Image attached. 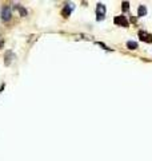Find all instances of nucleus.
I'll return each mask as SVG.
<instances>
[{
  "instance_id": "2",
  "label": "nucleus",
  "mask_w": 152,
  "mask_h": 161,
  "mask_svg": "<svg viewBox=\"0 0 152 161\" xmlns=\"http://www.w3.org/2000/svg\"><path fill=\"white\" fill-rule=\"evenodd\" d=\"M11 8L9 7H4L3 9H2V19L4 20V22H8L9 19H11Z\"/></svg>"
},
{
  "instance_id": "7",
  "label": "nucleus",
  "mask_w": 152,
  "mask_h": 161,
  "mask_svg": "<svg viewBox=\"0 0 152 161\" xmlns=\"http://www.w3.org/2000/svg\"><path fill=\"white\" fill-rule=\"evenodd\" d=\"M127 47L129 50H136L138 48V43L134 42V40H129V42H127Z\"/></svg>"
},
{
  "instance_id": "1",
  "label": "nucleus",
  "mask_w": 152,
  "mask_h": 161,
  "mask_svg": "<svg viewBox=\"0 0 152 161\" xmlns=\"http://www.w3.org/2000/svg\"><path fill=\"white\" fill-rule=\"evenodd\" d=\"M105 12H107V9H105V6H104V4L98 3V6H96V19H98L99 22H100L101 19H104Z\"/></svg>"
},
{
  "instance_id": "3",
  "label": "nucleus",
  "mask_w": 152,
  "mask_h": 161,
  "mask_svg": "<svg viewBox=\"0 0 152 161\" xmlns=\"http://www.w3.org/2000/svg\"><path fill=\"white\" fill-rule=\"evenodd\" d=\"M115 24L121 27H128V20H127L124 16H116L115 18Z\"/></svg>"
},
{
  "instance_id": "8",
  "label": "nucleus",
  "mask_w": 152,
  "mask_h": 161,
  "mask_svg": "<svg viewBox=\"0 0 152 161\" xmlns=\"http://www.w3.org/2000/svg\"><path fill=\"white\" fill-rule=\"evenodd\" d=\"M121 8H123V11H128V8H129V3L128 2H123V4H121Z\"/></svg>"
},
{
  "instance_id": "5",
  "label": "nucleus",
  "mask_w": 152,
  "mask_h": 161,
  "mask_svg": "<svg viewBox=\"0 0 152 161\" xmlns=\"http://www.w3.org/2000/svg\"><path fill=\"white\" fill-rule=\"evenodd\" d=\"M139 38L144 42H148V43H152V35L151 34H147L144 31H139Z\"/></svg>"
},
{
  "instance_id": "6",
  "label": "nucleus",
  "mask_w": 152,
  "mask_h": 161,
  "mask_svg": "<svg viewBox=\"0 0 152 161\" xmlns=\"http://www.w3.org/2000/svg\"><path fill=\"white\" fill-rule=\"evenodd\" d=\"M145 14H147V8H145V6H139V8H138V16H145Z\"/></svg>"
},
{
  "instance_id": "9",
  "label": "nucleus",
  "mask_w": 152,
  "mask_h": 161,
  "mask_svg": "<svg viewBox=\"0 0 152 161\" xmlns=\"http://www.w3.org/2000/svg\"><path fill=\"white\" fill-rule=\"evenodd\" d=\"M8 53H9V57H11V58H13V54H12L11 51H8ZM11 60H12V59L6 58V64H9V63H11Z\"/></svg>"
},
{
  "instance_id": "4",
  "label": "nucleus",
  "mask_w": 152,
  "mask_h": 161,
  "mask_svg": "<svg viewBox=\"0 0 152 161\" xmlns=\"http://www.w3.org/2000/svg\"><path fill=\"white\" fill-rule=\"evenodd\" d=\"M72 9H73V4H65V7L62 9V15L64 18H68L71 12H72Z\"/></svg>"
}]
</instances>
